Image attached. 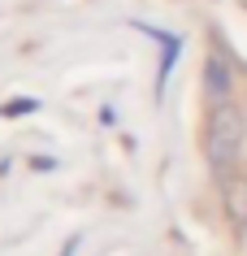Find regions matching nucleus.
Masks as SVG:
<instances>
[{
	"instance_id": "f257e3e1",
	"label": "nucleus",
	"mask_w": 247,
	"mask_h": 256,
	"mask_svg": "<svg viewBox=\"0 0 247 256\" xmlns=\"http://www.w3.org/2000/svg\"><path fill=\"white\" fill-rule=\"evenodd\" d=\"M234 139H239V113H221V122H217V144H221V152H230Z\"/></svg>"
}]
</instances>
